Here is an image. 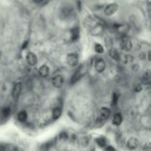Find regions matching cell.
<instances>
[{
  "label": "cell",
  "mask_w": 151,
  "mask_h": 151,
  "mask_svg": "<svg viewBox=\"0 0 151 151\" xmlns=\"http://www.w3.org/2000/svg\"><path fill=\"white\" fill-rule=\"evenodd\" d=\"M66 62L70 66H76L78 62H79V57L78 55L75 53H70L66 57Z\"/></svg>",
  "instance_id": "1"
},
{
  "label": "cell",
  "mask_w": 151,
  "mask_h": 151,
  "mask_svg": "<svg viewBox=\"0 0 151 151\" xmlns=\"http://www.w3.org/2000/svg\"><path fill=\"white\" fill-rule=\"evenodd\" d=\"M119 9V6L117 4H110L107 6L104 9V13L106 16H110V15L114 14Z\"/></svg>",
  "instance_id": "2"
},
{
  "label": "cell",
  "mask_w": 151,
  "mask_h": 151,
  "mask_svg": "<svg viewBox=\"0 0 151 151\" xmlns=\"http://www.w3.org/2000/svg\"><path fill=\"white\" fill-rule=\"evenodd\" d=\"M63 84H64V78L62 75H56L55 77H53L52 79V85L57 87V89H60Z\"/></svg>",
  "instance_id": "3"
},
{
  "label": "cell",
  "mask_w": 151,
  "mask_h": 151,
  "mask_svg": "<svg viewBox=\"0 0 151 151\" xmlns=\"http://www.w3.org/2000/svg\"><path fill=\"white\" fill-rule=\"evenodd\" d=\"M132 46H133L132 42H131V40L128 37H123L121 39V48L123 50L129 51L132 49Z\"/></svg>",
  "instance_id": "4"
},
{
  "label": "cell",
  "mask_w": 151,
  "mask_h": 151,
  "mask_svg": "<svg viewBox=\"0 0 151 151\" xmlns=\"http://www.w3.org/2000/svg\"><path fill=\"white\" fill-rule=\"evenodd\" d=\"M110 110L107 107H103L100 110V119L103 120H107L110 116Z\"/></svg>",
  "instance_id": "5"
},
{
  "label": "cell",
  "mask_w": 151,
  "mask_h": 151,
  "mask_svg": "<svg viewBox=\"0 0 151 151\" xmlns=\"http://www.w3.org/2000/svg\"><path fill=\"white\" fill-rule=\"evenodd\" d=\"M83 74H84L82 72V67H80V68L78 69L77 71L74 74V75L72 76V78H71V84H74V83H76L78 80H79L80 78L82 77Z\"/></svg>",
  "instance_id": "6"
},
{
  "label": "cell",
  "mask_w": 151,
  "mask_h": 151,
  "mask_svg": "<svg viewBox=\"0 0 151 151\" xmlns=\"http://www.w3.org/2000/svg\"><path fill=\"white\" fill-rule=\"evenodd\" d=\"M105 66H106V65H105V62L102 59H96L95 64V70H96L97 72H104V69H105Z\"/></svg>",
  "instance_id": "7"
},
{
  "label": "cell",
  "mask_w": 151,
  "mask_h": 151,
  "mask_svg": "<svg viewBox=\"0 0 151 151\" xmlns=\"http://www.w3.org/2000/svg\"><path fill=\"white\" fill-rule=\"evenodd\" d=\"M21 82H17L16 84L13 86V89H12V97L14 99H17L19 97L20 94H21Z\"/></svg>",
  "instance_id": "8"
},
{
  "label": "cell",
  "mask_w": 151,
  "mask_h": 151,
  "mask_svg": "<svg viewBox=\"0 0 151 151\" xmlns=\"http://www.w3.org/2000/svg\"><path fill=\"white\" fill-rule=\"evenodd\" d=\"M27 61L29 65H36L37 63V57L36 54H34L33 52H28L27 55Z\"/></svg>",
  "instance_id": "9"
},
{
  "label": "cell",
  "mask_w": 151,
  "mask_h": 151,
  "mask_svg": "<svg viewBox=\"0 0 151 151\" xmlns=\"http://www.w3.org/2000/svg\"><path fill=\"white\" fill-rule=\"evenodd\" d=\"M138 143H139V142H138V140L136 139V138L133 137V138H131V139L128 140L127 148H129V149H135L138 146Z\"/></svg>",
  "instance_id": "10"
},
{
  "label": "cell",
  "mask_w": 151,
  "mask_h": 151,
  "mask_svg": "<svg viewBox=\"0 0 151 151\" xmlns=\"http://www.w3.org/2000/svg\"><path fill=\"white\" fill-rule=\"evenodd\" d=\"M49 74H50V69L47 65H43L39 68V74L41 77H42V78L47 77L48 75H49Z\"/></svg>",
  "instance_id": "11"
},
{
  "label": "cell",
  "mask_w": 151,
  "mask_h": 151,
  "mask_svg": "<svg viewBox=\"0 0 151 151\" xmlns=\"http://www.w3.org/2000/svg\"><path fill=\"white\" fill-rule=\"evenodd\" d=\"M80 37V30L79 27H74V28L72 29L71 31V38L72 41H77Z\"/></svg>",
  "instance_id": "12"
},
{
  "label": "cell",
  "mask_w": 151,
  "mask_h": 151,
  "mask_svg": "<svg viewBox=\"0 0 151 151\" xmlns=\"http://www.w3.org/2000/svg\"><path fill=\"white\" fill-rule=\"evenodd\" d=\"M122 116L120 113H117V114H115L113 116V119H112V123L114 125H119L120 124L122 123Z\"/></svg>",
  "instance_id": "13"
},
{
  "label": "cell",
  "mask_w": 151,
  "mask_h": 151,
  "mask_svg": "<svg viewBox=\"0 0 151 151\" xmlns=\"http://www.w3.org/2000/svg\"><path fill=\"white\" fill-rule=\"evenodd\" d=\"M109 53H110V56L113 59L117 60V61H119V60L120 59V55H119V53L118 52L117 50L114 49V48H111V49L110 50Z\"/></svg>",
  "instance_id": "14"
},
{
  "label": "cell",
  "mask_w": 151,
  "mask_h": 151,
  "mask_svg": "<svg viewBox=\"0 0 151 151\" xmlns=\"http://www.w3.org/2000/svg\"><path fill=\"white\" fill-rule=\"evenodd\" d=\"M17 118H18V120L21 122H25L27 119V113L26 110H21L18 113L17 115Z\"/></svg>",
  "instance_id": "15"
},
{
  "label": "cell",
  "mask_w": 151,
  "mask_h": 151,
  "mask_svg": "<svg viewBox=\"0 0 151 151\" xmlns=\"http://www.w3.org/2000/svg\"><path fill=\"white\" fill-rule=\"evenodd\" d=\"M61 113H62V110L60 108H59V107L54 108L53 111H52V118H53V119L56 120L57 119H59V117L61 116Z\"/></svg>",
  "instance_id": "16"
},
{
  "label": "cell",
  "mask_w": 151,
  "mask_h": 151,
  "mask_svg": "<svg viewBox=\"0 0 151 151\" xmlns=\"http://www.w3.org/2000/svg\"><path fill=\"white\" fill-rule=\"evenodd\" d=\"M95 142H96V144L101 148H104V146L106 145V140H105L104 138H103V137L97 138V139L95 140Z\"/></svg>",
  "instance_id": "17"
},
{
  "label": "cell",
  "mask_w": 151,
  "mask_h": 151,
  "mask_svg": "<svg viewBox=\"0 0 151 151\" xmlns=\"http://www.w3.org/2000/svg\"><path fill=\"white\" fill-rule=\"evenodd\" d=\"M2 115H3L4 118H8L9 116L11 115V108L10 107L3 108V110H2Z\"/></svg>",
  "instance_id": "18"
},
{
  "label": "cell",
  "mask_w": 151,
  "mask_h": 151,
  "mask_svg": "<svg viewBox=\"0 0 151 151\" xmlns=\"http://www.w3.org/2000/svg\"><path fill=\"white\" fill-rule=\"evenodd\" d=\"M95 50L97 53H104V47H103L100 43H95Z\"/></svg>",
  "instance_id": "19"
},
{
  "label": "cell",
  "mask_w": 151,
  "mask_h": 151,
  "mask_svg": "<svg viewBox=\"0 0 151 151\" xmlns=\"http://www.w3.org/2000/svg\"><path fill=\"white\" fill-rule=\"evenodd\" d=\"M117 102H118V94L117 93H114L112 97V105L117 104Z\"/></svg>",
  "instance_id": "20"
},
{
  "label": "cell",
  "mask_w": 151,
  "mask_h": 151,
  "mask_svg": "<svg viewBox=\"0 0 151 151\" xmlns=\"http://www.w3.org/2000/svg\"><path fill=\"white\" fill-rule=\"evenodd\" d=\"M143 79H144L145 80H147V81H148L150 79V74H149V71H147L144 74V75H143Z\"/></svg>",
  "instance_id": "21"
},
{
  "label": "cell",
  "mask_w": 151,
  "mask_h": 151,
  "mask_svg": "<svg viewBox=\"0 0 151 151\" xmlns=\"http://www.w3.org/2000/svg\"><path fill=\"white\" fill-rule=\"evenodd\" d=\"M27 44H28V41H26L25 42H23V44H22V49H26Z\"/></svg>",
  "instance_id": "22"
},
{
  "label": "cell",
  "mask_w": 151,
  "mask_h": 151,
  "mask_svg": "<svg viewBox=\"0 0 151 151\" xmlns=\"http://www.w3.org/2000/svg\"><path fill=\"white\" fill-rule=\"evenodd\" d=\"M140 59H145V54L142 53V54L140 55Z\"/></svg>",
  "instance_id": "23"
},
{
  "label": "cell",
  "mask_w": 151,
  "mask_h": 151,
  "mask_svg": "<svg viewBox=\"0 0 151 151\" xmlns=\"http://www.w3.org/2000/svg\"><path fill=\"white\" fill-rule=\"evenodd\" d=\"M106 150H115V148L112 147H108L106 148Z\"/></svg>",
  "instance_id": "24"
},
{
  "label": "cell",
  "mask_w": 151,
  "mask_h": 151,
  "mask_svg": "<svg viewBox=\"0 0 151 151\" xmlns=\"http://www.w3.org/2000/svg\"><path fill=\"white\" fill-rule=\"evenodd\" d=\"M36 3H41V2L42 1V0H34Z\"/></svg>",
  "instance_id": "25"
},
{
  "label": "cell",
  "mask_w": 151,
  "mask_h": 151,
  "mask_svg": "<svg viewBox=\"0 0 151 151\" xmlns=\"http://www.w3.org/2000/svg\"><path fill=\"white\" fill-rule=\"evenodd\" d=\"M16 1H17V0H16Z\"/></svg>",
  "instance_id": "26"
}]
</instances>
